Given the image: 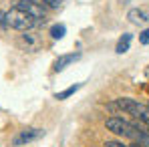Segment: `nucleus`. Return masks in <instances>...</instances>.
Instances as JSON below:
<instances>
[{"mask_svg":"<svg viewBox=\"0 0 149 147\" xmlns=\"http://www.w3.org/2000/svg\"><path fill=\"white\" fill-rule=\"evenodd\" d=\"M131 40H133V34H123L119 40H117V47H115V52L117 54H125L129 47H131Z\"/></svg>","mask_w":149,"mask_h":147,"instance_id":"6e6552de","label":"nucleus"},{"mask_svg":"<svg viewBox=\"0 0 149 147\" xmlns=\"http://www.w3.org/2000/svg\"><path fill=\"white\" fill-rule=\"evenodd\" d=\"M83 87V83H77V85H71L69 89H65V91H61V93H56L54 95V99H58V101H65V99H69L71 95H74L79 89Z\"/></svg>","mask_w":149,"mask_h":147,"instance_id":"1a4fd4ad","label":"nucleus"},{"mask_svg":"<svg viewBox=\"0 0 149 147\" xmlns=\"http://www.w3.org/2000/svg\"><path fill=\"white\" fill-rule=\"evenodd\" d=\"M22 42L26 45V49H36L38 47V38L34 34H30L28 30H26V34H22Z\"/></svg>","mask_w":149,"mask_h":147,"instance_id":"9b49d317","label":"nucleus"},{"mask_svg":"<svg viewBox=\"0 0 149 147\" xmlns=\"http://www.w3.org/2000/svg\"><path fill=\"white\" fill-rule=\"evenodd\" d=\"M45 135V131L42 129H22L16 137H14V145H24V143H30V141H36V139H40Z\"/></svg>","mask_w":149,"mask_h":147,"instance_id":"39448f33","label":"nucleus"},{"mask_svg":"<svg viewBox=\"0 0 149 147\" xmlns=\"http://www.w3.org/2000/svg\"><path fill=\"white\" fill-rule=\"evenodd\" d=\"M65 34H67V26L65 24H52L50 26V36H52L54 40H61Z\"/></svg>","mask_w":149,"mask_h":147,"instance_id":"9d476101","label":"nucleus"},{"mask_svg":"<svg viewBox=\"0 0 149 147\" xmlns=\"http://www.w3.org/2000/svg\"><path fill=\"white\" fill-rule=\"evenodd\" d=\"M16 8L24 10L26 14H30L34 20H38V18L45 20V16H47V6H45L42 0H18Z\"/></svg>","mask_w":149,"mask_h":147,"instance_id":"20e7f679","label":"nucleus"},{"mask_svg":"<svg viewBox=\"0 0 149 147\" xmlns=\"http://www.w3.org/2000/svg\"><path fill=\"white\" fill-rule=\"evenodd\" d=\"M103 147H129V145H125L123 141H115V139H111V141H105V145Z\"/></svg>","mask_w":149,"mask_h":147,"instance_id":"4468645a","label":"nucleus"},{"mask_svg":"<svg viewBox=\"0 0 149 147\" xmlns=\"http://www.w3.org/2000/svg\"><path fill=\"white\" fill-rule=\"evenodd\" d=\"M107 109H109V111H123L127 115L137 117L139 121L149 123V107L143 105V103H139V101H135V99H131V97L115 99V101L107 103Z\"/></svg>","mask_w":149,"mask_h":147,"instance_id":"f257e3e1","label":"nucleus"},{"mask_svg":"<svg viewBox=\"0 0 149 147\" xmlns=\"http://www.w3.org/2000/svg\"><path fill=\"white\" fill-rule=\"evenodd\" d=\"M105 127L115 135H123V137H131V139H137V133H139L137 125L129 123L123 117H109L105 121Z\"/></svg>","mask_w":149,"mask_h":147,"instance_id":"7ed1b4c3","label":"nucleus"},{"mask_svg":"<svg viewBox=\"0 0 149 147\" xmlns=\"http://www.w3.org/2000/svg\"><path fill=\"white\" fill-rule=\"evenodd\" d=\"M139 42H141V45H149V28H145V30L139 32Z\"/></svg>","mask_w":149,"mask_h":147,"instance_id":"f8f14e48","label":"nucleus"},{"mask_svg":"<svg viewBox=\"0 0 149 147\" xmlns=\"http://www.w3.org/2000/svg\"><path fill=\"white\" fill-rule=\"evenodd\" d=\"M127 18L133 22V24H147L149 22V12L141 10V8H131L127 12Z\"/></svg>","mask_w":149,"mask_h":147,"instance_id":"0eeeda50","label":"nucleus"},{"mask_svg":"<svg viewBox=\"0 0 149 147\" xmlns=\"http://www.w3.org/2000/svg\"><path fill=\"white\" fill-rule=\"evenodd\" d=\"M6 22L10 28H14V30H20V32H26V30H30L32 26H34V18L30 16V14H26L24 10H20V8H12V10H8L6 12Z\"/></svg>","mask_w":149,"mask_h":147,"instance_id":"f03ea898","label":"nucleus"},{"mask_svg":"<svg viewBox=\"0 0 149 147\" xmlns=\"http://www.w3.org/2000/svg\"><path fill=\"white\" fill-rule=\"evenodd\" d=\"M81 59V52H69V54H61L54 63H52V71L54 73H61V71H65L69 65H73L74 61H79Z\"/></svg>","mask_w":149,"mask_h":147,"instance_id":"423d86ee","label":"nucleus"},{"mask_svg":"<svg viewBox=\"0 0 149 147\" xmlns=\"http://www.w3.org/2000/svg\"><path fill=\"white\" fill-rule=\"evenodd\" d=\"M42 2H45V6H47V8H52V10H54V8H58V6L63 4V0H42Z\"/></svg>","mask_w":149,"mask_h":147,"instance_id":"ddd939ff","label":"nucleus"}]
</instances>
